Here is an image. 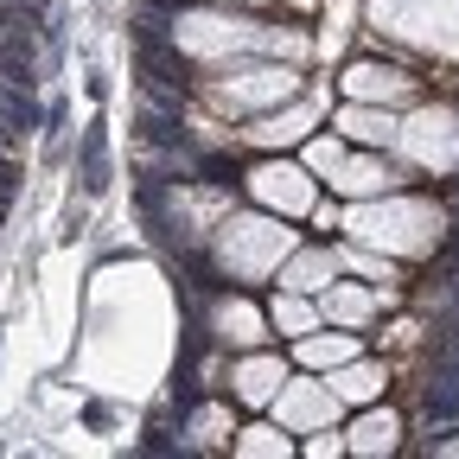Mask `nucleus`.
I'll return each mask as SVG.
<instances>
[{
    "label": "nucleus",
    "instance_id": "1",
    "mask_svg": "<svg viewBox=\"0 0 459 459\" xmlns=\"http://www.w3.org/2000/svg\"><path fill=\"white\" fill-rule=\"evenodd\" d=\"M287 249H294V237H287L281 223H268V217H243V223H230L223 230V268H237V274H268Z\"/></svg>",
    "mask_w": 459,
    "mask_h": 459
},
{
    "label": "nucleus",
    "instance_id": "2",
    "mask_svg": "<svg viewBox=\"0 0 459 459\" xmlns=\"http://www.w3.org/2000/svg\"><path fill=\"white\" fill-rule=\"evenodd\" d=\"M351 230L364 243H395V249H421L428 243V230H440V217L434 211H358L351 217Z\"/></svg>",
    "mask_w": 459,
    "mask_h": 459
},
{
    "label": "nucleus",
    "instance_id": "3",
    "mask_svg": "<svg viewBox=\"0 0 459 459\" xmlns=\"http://www.w3.org/2000/svg\"><path fill=\"white\" fill-rule=\"evenodd\" d=\"M255 198H268L281 211H307L313 204V179H307L300 166H262L255 172Z\"/></svg>",
    "mask_w": 459,
    "mask_h": 459
},
{
    "label": "nucleus",
    "instance_id": "4",
    "mask_svg": "<svg viewBox=\"0 0 459 459\" xmlns=\"http://www.w3.org/2000/svg\"><path fill=\"white\" fill-rule=\"evenodd\" d=\"M332 383L319 389V383H287L281 389V421L287 428H319V421H332Z\"/></svg>",
    "mask_w": 459,
    "mask_h": 459
},
{
    "label": "nucleus",
    "instance_id": "5",
    "mask_svg": "<svg viewBox=\"0 0 459 459\" xmlns=\"http://www.w3.org/2000/svg\"><path fill=\"white\" fill-rule=\"evenodd\" d=\"M281 389V358H249L243 370H237V395L243 402H268Z\"/></svg>",
    "mask_w": 459,
    "mask_h": 459
},
{
    "label": "nucleus",
    "instance_id": "6",
    "mask_svg": "<svg viewBox=\"0 0 459 459\" xmlns=\"http://www.w3.org/2000/svg\"><path fill=\"white\" fill-rule=\"evenodd\" d=\"M344 90H351V96H409V77L383 71V65H358L351 77H344Z\"/></svg>",
    "mask_w": 459,
    "mask_h": 459
},
{
    "label": "nucleus",
    "instance_id": "7",
    "mask_svg": "<svg viewBox=\"0 0 459 459\" xmlns=\"http://www.w3.org/2000/svg\"><path fill=\"white\" fill-rule=\"evenodd\" d=\"M287 71H249L243 83H223V102H262V96H287Z\"/></svg>",
    "mask_w": 459,
    "mask_h": 459
},
{
    "label": "nucleus",
    "instance_id": "8",
    "mask_svg": "<svg viewBox=\"0 0 459 459\" xmlns=\"http://www.w3.org/2000/svg\"><path fill=\"white\" fill-rule=\"evenodd\" d=\"M377 389H383V370L377 364H344L332 377V395H344V402H370Z\"/></svg>",
    "mask_w": 459,
    "mask_h": 459
},
{
    "label": "nucleus",
    "instance_id": "9",
    "mask_svg": "<svg viewBox=\"0 0 459 459\" xmlns=\"http://www.w3.org/2000/svg\"><path fill=\"white\" fill-rule=\"evenodd\" d=\"M351 446H358V453H389V446H395V415H389V409H383V415H364V421L351 428Z\"/></svg>",
    "mask_w": 459,
    "mask_h": 459
},
{
    "label": "nucleus",
    "instance_id": "10",
    "mask_svg": "<svg viewBox=\"0 0 459 459\" xmlns=\"http://www.w3.org/2000/svg\"><path fill=\"white\" fill-rule=\"evenodd\" d=\"M351 351H358V344L344 338V332H332V338H313V332H307V338H300V358H307V364H351Z\"/></svg>",
    "mask_w": 459,
    "mask_h": 459
},
{
    "label": "nucleus",
    "instance_id": "11",
    "mask_svg": "<svg viewBox=\"0 0 459 459\" xmlns=\"http://www.w3.org/2000/svg\"><path fill=\"white\" fill-rule=\"evenodd\" d=\"M325 313L344 319V325H364V319H370V294H364V287H332V294H325Z\"/></svg>",
    "mask_w": 459,
    "mask_h": 459
},
{
    "label": "nucleus",
    "instance_id": "12",
    "mask_svg": "<svg viewBox=\"0 0 459 459\" xmlns=\"http://www.w3.org/2000/svg\"><path fill=\"white\" fill-rule=\"evenodd\" d=\"M217 325L237 338V344H255V338H262V313H255V307H243V300H230V307L217 313Z\"/></svg>",
    "mask_w": 459,
    "mask_h": 459
},
{
    "label": "nucleus",
    "instance_id": "13",
    "mask_svg": "<svg viewBox=\"0 0 459 459\" xmlns=\"http://www.w3.org/2000/svg\"><path fill=\"white\" fill-rule=\"evenodd\" d=\"M325 274H338V255L313 249V255H300L294 268H287V287H325Z\"/></svg>",
    "mask_w": 459,
    "mask_h": 459
},
{
    "label": "nucleus",
    "instance_id": "14",
    "mask_svg": "<svg viewBox=\"0 0 459 459\" xmlns=\"http://www.w3.org/2000/svg\"><path fill=\"white\" fill-rule=\"evenodd\" d=\"M344 134H358V141H395L402 128L389 122V115H370V108H351V115H344Z\"/></svg>",
    "mask_w": 459,
    "mask_h": 459
},
{
    "label": "nucleus",
    "instance_id": "15",
    "mask_svg": "<svg viewBox=\"0 0 459 459\" xmlns=\"http://www.w3.org/2000/svg\"><path fill=\"white\" fill-rule=\"evenodd\" d=\"M313 122V108H294V115H268V122L255 128V141H300Z\"/></svg>",
    "mask_w": 459,
    "mask_h": 459
},
{
    "label": "nucleus",
    "instance_id": "16",
    "mask_svg": "<svg viewBox=\"0 0 459 459\" xmlns=\"http://www.w3.org/2000/svg\"><path fill=\"white\" fill-rule=\"evenodd\" d=\"M313 319H319V313H313L307 300H281V307H274V325H281V332H300V338H307Z\"/></svg>",
    "mask_w": 459,
    "mask_h": 459
},
{
    "label": "nucleus",
    "instance_id": "17",
    "mask_svg": "<svg viewBox=\"0 0 459 459\" xmlns=\"http://www.w3.org/2000/svg\"><path fill=\"white\" fill-rule=\"evenodd\" d=\"M237 453H287V434H274V428H249V434L237 440Z\"/></svg>",
    "mask_w": 459,
    "mask_h": 459
}]
</instances>
